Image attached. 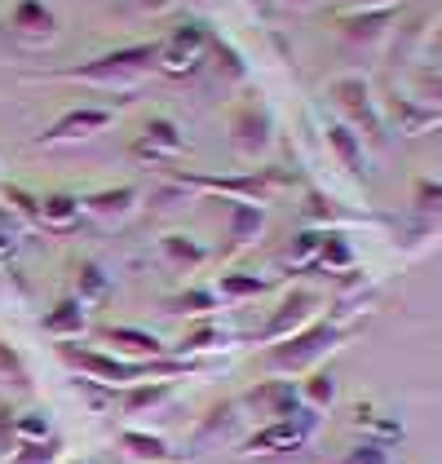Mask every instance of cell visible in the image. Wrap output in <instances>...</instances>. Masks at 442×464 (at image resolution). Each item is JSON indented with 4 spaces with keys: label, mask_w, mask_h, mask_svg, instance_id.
<instances>
[{
    "label": "cell",
    "mask_w": 442,
    "mask_h": 464,
    "mask_svg": "<svg viewBox=\"0 0 442 464\" xmlns=\"http://www.w3.org/2000/svg\"><path fill=\"white\" fill-rule=\"evenodd\" d=\"M150 75H159V40L120 44V49H107V53L89 58V63H75V67H62V72H40L32 80H67V84H89V89L124 93V89H138Z\"/></svg>",
    "instance_id": "6da1fadb"
},
{
    "label": "cell",
    "mask_w": 442,
    "mask_h": 464,
    "mask_svg": "<svg viewBox=\"0 0 442 464\" xmlns=\"http://www.w3.org/2000/svg\"><path fill=\"white\" fill-rule=\"evenodd\" d=\"M345 336H350V327H341L336 319H314L310 327L293 332L288 341L265 345L257 362H261V372H265V376L301 381V376H310L314 367H323V362L345 345Z\"/></svg>",
    "instance_id": "7a4b0ae2"
},
{
    "label": "cell",
    "mask_w": 442,
    "mask_h": 464,
    "mask_svg": "<svg viewBox=\"0 0 442 464\" xmlns=\"http://www.w3.org/2000/svg\"><path fill=\"white\" fill-rule=\"evenodd\" d=\"M226 138H230V150L244 164H257V160L270 155V146H274V115L261 102V93L244 89L239 98H230V107H226Z\"/></svg>",
    "instance_id": "3957f363"
},
{
    "label": "cell",
    "mask_w": 442,
    "mask_h": 464,
    "mask_svg": "<svg viewBox=\"0 0 442 464\" xmlns=\"http://www.w3.org/2000/svg\"><path fill=\"white\" fill-rule=\"evenodd\" d=\"M328 98H332V107L341 111V124H345V129H354L359 138L368 133L371 142L385 138V120H380V111H376L371 84L363 75H336L328 84Z\"/></svg>",
    "instance_id": "277c9868"
},
{
    "label": "cell",
    "mask_w": 442,
    "mask_h": 464,
    "mask_svg": "<svg viewBox=\"0 0 442 464\" xmlns=\"http://www.w3.org/2000/svg\"><path fill=\"white\" fill-rule=\"evenodd\" d=\"M208 40L213 32L195 18L178 23L168 36L159 40V75H173V80H186V75L204 72L208 67Z\"/></svg>",
    "instance_id": "5b68a950"
},
{
    "label": "cell",
    "mask_w": 442,
    "mask_h": 464,
    "mask_svg": "<svg viewBox=\"0 0 442 464\" xmlns=\"http://www.w3.org/2000/svg\"><path fill=\"white\" fill-rule=\"evenodd\" d=\"M168 178L178 181V186H190V190H213V195H226V204L230 199H239V204H270V195H274V186H279V173H270V169H253V173H239V178H217V173H178V169H168Z\"/></svg>",
    "instance_id": "8992f818"
},
{
    "label": "cell",
    "mask_w": 442,
    "mask_h": 464,
    "mask_svg": "<svg viewBox=\"0 0 442 464\" xmlns=\"http://www.w3.org/2000/svg\"><path fill=\"white\" fill-rule=\"evenodd\" d=\"M323 310H328V296H323V292H314V287H288V292L274 301V310L265 314V327H261V345L288 341L293 332L310 327L314 319H323Z\"/></svg>",
    "instance_id": "52a82bcc"
},
{
    "label": "cell",
    "mask_w": 442,
    "mask_h": 464,
    "mask_svg": "<svg viewBox=\"0 0 442 464\" xmlns=\"http://www.w3.org/2000/svg\"><path fill=\"white\" fill-rule=\"evenodd\" d=\"M399 9H341L336 14V36L350 53H376L394 36Z\"/></svg>",
    "instance_id": "ba28073f"
},
{
    "label": "cell",
    "mask_w": 442,
    "mask_h": 464,
    "mask_svg": "<svg viewBox=\"0 0 442 464\" xmlns=\"http://www.w3.org/2000/svg\"><path fill=\"white\" fill-rule=\"evenodd\" d=\"M110 124H115V111L110 107H72L62 111L44 133L36 138V146L44 150H53V146H80V142H93L98 133H107Z\"/></svg>",
    "instance_id": "9c48e42d"
},
{
    "label": "cell",
    "mask_w": 442,
    "mask_h": 464,
    "mask_svg": "<svg viewBox=\"0 0 442 464\" xmlns=\"http://www.w3.org/2000/svg\"><path fill=\"white\" fill-rule=\"evenodd\" d=\"M239 407H244V411H253L261 425H270V420H296V416H305L296 381H283V376H265V381H257L253 390L239 398Z\"/></svg>",
    "instance_id": "30bf717a"
},
{
    "label": "cell",
    "mask_w": 442,
    "mask_h": 464,
    "mask_svg": "<svg viewBox=\"0 0 442 464\" xmlns=\"http://www.w3.org/2000/svg\"><path fill=\"white\" fill-rule=\"evenodd\" d=\"M9 36L27 49H49L58 40V14L44 5V0H14L9 9Z\"/></svg>",
    "instance_id": "8fae6325"
},
{
    "label": "cell",
    "mask_w": 442,
    "mask_h": 464,
    "mask_svg": "<svg viewBox=\"0 0 442 464\" xmlns=\"http://www.w3.org/2000/svg\"><path fill=\"white\" fill-rule=\"evenodd\" d=\"M178 155H186L182 124L168 120V115H150L142 124V133L133 138V160H142V164H173Z\"/></svg>",
    "instance_id": "7c38bea8"
},
{
    "label": "cell",
    "mask_w": 442,
    "mask_h": 464,
    "mask_svg": "<svg viewBox=\"0 0 442 464\" xmlns=\"http://www.w3.org/2000/svg\"><path fill=\"white\" fill-rule=\"evenodd\" d=\"M310 411L296 416V420H270V425H257L244 442V456H283V451H301L305 438H310Z\"/></svg>",
    "instance_id": "4fadbf2b"
},
{
    "label": "cell",
    "mask_w": 442,
    "mask_h": 464,
    "mask_svg": "<svg viewBox=\"0 0 442 464\" xmlns=\"http://www.w3.org/2000/svg\"><path fill=\"white\" fill-rule=\"evenodd\" d=\"M138 204H142V190L138 186H102V190H89V195H80V208L84 217H93V221H102V226H124L129 217L138 213Z\"/></svg>",
    "instance_id": "5bb4252c"
},
{
    "label": "cell",
    "mask_w": 442,
    "mask_h": 464,
    "mask_svg": "<svg viewBox=\"0 0 442 464\" xmlns=\"http://www.w3.org/2000/svg\"><path fill=\"white\" fill-rule=\"evenodd\" d=\"M98 341L107 345L110 354L120 358H138V362H147V358H173L168 354V345L147 332V327H133V323H107L102 332H98Z\"/></svg>",
    "instance_id": "9a60e30c"
},
{
    "label": "cell",
    "mask_w": 442,
    "mask_h": 464,
    "mask_svg": "<svg viewBox=\"0 0 442 464\" xmlns=\"http://www.w3.org/2000/svg\"><path fill=\"white\" fill-rule=\"evenodd\" d=\"M265 221H270V213H265V204H239V199H230L226 204V252H244L253 248L261 235H265Z\"/></svg>",
    "instance_id": "2e32d148"
},
{
    "label": "cell",
    "mask_w": 442,
    "mask_h": 464,
    "mask_svg": "<svg viewBox=\"0 0 442 464\" xmlns=\"http://www.w3.org/2000/svg\"><path fill=\"white\" fill-rule=\"evenodd\" d=\"M239 420H244V407H239V398H221V402H213V407L199 416V425H195V447L230 442V438L239 433Z\"/></svg>",
    "instance_id": "e0dca14e"
},
{
    "label": "cell",
    "mask_w": 442,
    "mask_h": 464,
    "mask_svg": "<svg viewBox=\"0 0 442 464\" xmlns=\"http://www.w3.org/2000/svg\"><path fill=\"white\" fill-rule=\"evenodd\" d=\"M44 336H53V341H80L84 332H89V305H80L75 296H58L49 310H44Z\"/></svg>",
    "instance_id": "ac0fdd59"
},
{
    "label": "cell",
    "mask_w": 442,
    "mask_h": 464,
    "mask_svg": "<svg viewBox=\"0 0 442 464\" xmlns=\"http://www.w3.org/2000/svg\"><path fill=\"white\" fill-rule=\"evenodd\" d=\"M120 451H124V460L129 464H173L178 460V451L159 438V433H150V429H120Z\"/></svg>",
    "instance_id": "d6986e66"
},
{
    "label": "cell",
    "mask_w": 442,
    "mask_h": 464,
    "mask_svg": "<svg viewBox=\"0 0 442 464\" xmlns=\"http://www.w3.org/2000/svg\"><path fill=\"white\" fill-rule=\"evenodd\" d=\"M0 393L5 398H32L36 393V376H32V362L23 358V350L14 341L0 336Z\"/></svg>",
    "instance_id": "ffe728a7"
},
{
    "label": "cell",
    "mask_w": 442,
    "mask_h": 464,
    "mask_svg": "<svg viewBox=\"0 0 442 464\" xmlns=\"http://www.w3.org/2000/svg\"><path fill=\"white\" fill-rule=\"evenodd\" d=\"M159 261L168 270H178V275H190V270H199L208 261V248L195 235H186V230H168V235H159Z\"/></svg>",
    "instance_id": "44dd1931"
},
{
    "label": "cell",
    "mask_w": 442,
    "mask_h": 464,
    "mask_svg": "<svg viewBox=\"0 0 442 464\" xmlns=\"http://www.w3.org/2000/svg\"><path fill=\"white\" fill-rule=\"evenodd\" d=\"M429 23H438L434 9H416V14H403V9H399V23H394V36H389L394 58H420V44L429 36Z\"/></svg>",
    "instance_id": "7402d4cb"
},
{
    "label": "cell",
    "mask_w": 442,
    "mask_h": 464,
    "mask_svg": "<svg viewBox=\"0 0 442 464\" xmlns=\"http://www.w3.org/2000/svg\"><path fill=\"white\" fill-rule=\"evenodd\" d=\"M323 142H328L332 160H336L350 178H359V173L368 169V160H363V138H359L354 129H345L341 120H332L328 129H323Z\"/></svg>",
    "instance_id": "603a6c76"
},
{
    "label": "cell",
    "mask_w": 442,
    "mask_h": 464,
    "mask_svg": "<svg viewBox=\"0 0 442 464\" xmlns=\"http://www.w3.org/2000/svg\"><path fill=\"white\" fill-rule=\"evenodd\" d=\"M389 111H394V124H399L403 138H420V133H429V129L442 124V111H429L425 102H416L411 93H394Z\"/></svg>",
    "instance_id": "cb8c5ba5"
},
{
    "label": "cell",
    "mask_w": 442,
    "mask_h": 464,
    "mask_svg": "<svg viewBox=\"0 0 442 464\" xmlns=\"http://www.w3.org/2000/svg\"><path fill=\"white\" fill-rule=\"evenodd\" d=\"M230 345V336L221 332L217 323H195L190 332L178 336V345H168V354L173 358H195V362H204V354H213V350H226Z\"/></svg>",
    "instance_id": "d4e9b609"
},
{
    "label": "cell",
    "mask_w": 442,
    "mask_h": 464,
    "mask_svg": "<svg viewBox=\"0 0 442 464\" xmlns=\"http://www.w3.org/2000/svg\"><path fill=\"white\" fill-rule=\"evenodd\" d=\"M354 429H363V438H368V442H380V447H389V442L403 438V420L389 416V411H380L376 402H359V407H354Z\"/></svg>",
    "instance_id": "484cf974"
},
{
    "label": "cell",
    "mask_w": 442,
    "mask_h": 464,
    "mask_svg": "<svg viewBox=\"0 0 442 464\" xmlns=\"http://www.w3.org/2000/svg\"><path fill=\"white\" fill-rule=\"evenodd\" d=\"M168 398H173V381H142V385L120 390V411L124 416H147L155 407H164Z\"/></svg>",
    "instance_id": "4316f807"
},
{
    "label": "cell",
    "mask_w": 442,
    "mask_h": 464,
    "mask_svg": "<svg viewBox=\"0 0 442 464\" xmlns=\"http://www.w3.org/2000/svg\"><path fill=\"white\" fill-rule=\"evenodd\" d=\"M80 217H84V208H80V195H72V190H49V195H40V226H49V230H72Z\"/></svg>",
    "instance_id": "83f0119b"
},
{
    "label": "cell",
    "mask_w": 442,
    "mask_h": 464,
    "mask_svg": "<svg viewBox=\"0 0 442 464\" xmlns=\"http://www.w3.org/2000/svg\"><path fill=\"white\" fill-rule=\"evenodd\" d=\"M72 279H75V301L80 305H93V301H107V292H110V275L98 266V261H89V256H80L72 266Z\"/></svg>",
    "instance_id": "f1b7e54d"
},
{
    "label": "cell",
    "mask_w": 442,
    "mask_h": 464,
    "mask_svg": "<svg viewBox=\"0 0 442 464\" xmlns=\"http://www.w3.org/2000/svg\"><path fill=\"white\" fill-rule=\"evenodd\" d=\"M265 287H270V279H265V275H248V270H226V275H217L213 292H217V301H226V305H239V301H253V296H261Z\"/></svg>",
    "instance_id": "f546056e"
},
{
    "label": "cell",
    "mask_w": 442,
    "mask_h": 464,
    "mask_svg": "<svg viewBox=\"0 0 442 464\" xmlns=\"http://www.w3.org/2000/svg\"><path fill=\"white\" fill-rule=\"evenodd\" d=\"M296 390H301V407L305 411H328L336 402V376L328 367H314L305 381H296Z\"/></svg>",
    "instance_id": "4dcf8cb0"
},
{
    "label": "cell",
    "mask_w": 442,
    "mask_h": 464,
    "mask_svg": "<svg viewBox=\"0 0 442 464\" xmlns=\"http://www.w3.org/2000/svg\"><path fill=\"white\" fill-rule=\"evenodd\" d=\"M208 58H213V72L226 80V84H248V63H244V53L230 44V40H208Z\"/></svg>",
    "instance_id": "1f68e13d"
},
{
    "label": "cell",
    "mask_w": 442,
    "mask_h": 464,
    "mask_svg": "<svg viewBox=\"0 0 442 464\" xmlns=\"http://www.w3.org/2000/svg\"><path fill=\"white\" fill-rule=\"evenodd\" d=\"M314 270H328V275H354V244H350L341 230H328Z\"/></svg>",
    "instance_id": "d6a6232c"
},
{
    "label": "cell",
    "mask_w": 442,
    "mask_h": 464,
    "mask_svg": "<svg viewBox=\"0 0 442 464\" xmlns=\"http://www.w3.org/2000/svg\"><path fill=\"white\" fill-rule=\"evenodd\" d=\"M407 204H411V213L420 217V221H434V217H442V178H416V181H411Z\"/></svg>",
    "instance_id": "836d02e7"
},
{
    "label": "cell",
    "mask_w": 442,
    "mask_h": 464,
    "mask_svg": "<svg viewBox=\"0 0 442 464\" xmlns=\"http://www.w3.org/2000/svg\"><path fill=\"white\" fill-rule=\"evenodd\" d=\"M217 305L221 301H217V292H213V287H186V292H178V296H168V301H164V310H168V314H195V319H199V314H213Z\"/></svg>",
    "instance_id": "e575fe53"
},
{
    "label": "cell",
    "mask_w": 442,
    "mask_h": 464,
    "mask_svg": "<svg viewBox=\"0 0 442 464\" xmlns=\"http://www.w3.org/2000/svg\"><path fill=\"white\" fill-rule=\"evenodd\" d=\"M341 208H336V199H328L323 190H310L305 195V221H314V230H336V221H341Z\"/></svg>",
    "instance_id": "d590c367"
},
{
    "label": "cell",
    "mask_w": 442,
    "mask_h": 464,
    "mask_svg": "<svg viewBox=\"0 0 442 464\" xmlns=\"http://www.w3.org/2000/svg\"><path fill=\"white\" fill-rule=\"evenodd\" d=\"M323 239H328V230H301L296 235V244H293V252H288V266L293 270H305V266H314L319 261V248H323Z\"/></svg>",
    "instance_id": "8d00e7d4"
},
{
    "label": "cell",
    "mask_w": 442,
    "mask_h": 464,
    "mask_svg": "<svg viewBox=\"0 0 442 464\" xmlns=\"http://www.w3.org/2000/svg\"><path fill=\"white\" fill-rule=\"evenodd\" d=\"M49 438H58L53 433V420H49V411H18V442H49Z\"/></svg>",
    "instance_id": "74e56055"
},
{
    "label": "cell",
    "mask_w": 442,
    "mask_h": 464,
    "mask_svg": "<svg viewBox=\"0 0 442 464\" xmlns=\"http://www.w3.org/2000/svg\"><path fill=\"white\" fill-rule=\"evenodd\" d=\"M0 204H9L14 213L23 217V221H32V226H40V195H32V190H23V186L5 181V190H0Z\"/></svg>",
    "instance_id": "f35d334b"
},
{
    "label": "cell",
    "mask_w": 442,
    "mask_h": 464,
    "mask_svg": "<svg viewBox=\"0 0 442 464\" xmlns=\"http://www.w3.org/2000/svg\"><path fill=\"white\" fill-rule=\"evenodd\" d=\"M411 98H416V102H425L429 111H442V72L420 67V72L411 75Z\"/></svg>",
    "instance_id": "ab89813d"
},
{
    "label": "cell",
    "mask_w": 442,
    "mask_h": 464,
    "mask_svg": "<svg viewBox=\"0 0 442 464\" xmlns=\"http://www.w3.org/2000/svg\"><path fill=\"white\" fill-rule=\"evenodd\" d=\"M58 438H49V442H18V451L9 456L5 464H58Z\"/></svg>",
    "instance_id": "60d3db41"
},
{
    "label": "cell",
    "mask_w": 442,
    "mask_h": 464,
    "mask_svg": "<svg viewBox=\"0 0 442 464\" xmlns=\"http://www.w3.org/2000/svg\"><path fill=\"white\" fill-rule=\"evenodd\" d=\"M18 451V411L14 402H0V464Z\"/></svg>",
    "instance_id": "b9f144b4"
},
{
    "label": "cell",
    "mask_w": 442,
    "mask_h": 464,
    "mask_svg": "<svg viewBox=\"0 0 442 464\" xmlns=\"http://www.w3.org/2000/svg\"><path fill=\"white\" fill-rule=\"evenodd\" d=\"M23 217L14 213L9 204H0V256H9V252L18 248V239H23Z\"/></svg>",
    "instance_id": "7bdbcfd3"
},
{
    "label": "cell",
    "mask_w": 442,
    "mask_h": 464,
    "mask_svg": "<svg viewBox=\"0 0 442 464\" xmlns=\"http://www.w3.org/2000/svg\"><path fill=\"white\" fill-rule=\"evenodd\" d=\"M336 464H389V456H385L380 442H368V438H363V442H354Z\"/></svg>",
    "instance_id": "ee69618b"
},
{
    "label": "cell",
    "mask_w": 442,
    "mask_h": 464,
    "mask_svg": "<svg viewBox=\"0 0 442 464\" xmlns=\"http://www.w3.org/2000/svg\"><path fill=\"white\" fill-rule=\"evenodd\" d=\"M420 63H425L429 72H442V23L429 27V36H425V44H420Z\"/></svg>",
    "instance_id": "f6af8a7d"
},
{
    "label": "cell",
    "mask_w": 442,
    "mask_h": 464,
    "mask_svg": "<svg viewBox=\"0 0 442 464\" xmlns=\"http://www.w3.org/2000/svg\"><path fill=\"white\" fill-rule=\"evenodd\" d=\"M129 5H133L138 14H150V18H159V14H168V9H173L178 0H129Z\"/></svg>",
    "instance_id": "bcb514c9"
},
{
    "label": "cell",
    "mask_w": 442,
    "mask_h": 464,
    "mask_svg": "<svg viewBox=\"0 0 442 464\" xmlns=\"http://www.w3.org/2000/svg\"><path fill=\"white\" fill-rule=\"evenodd\" d=\"M345 9H403V0H345Z\"/></svg>",
    "instance_id": "7dc6e473"
},
{
    "label": "cell",
    "mask_w": 442,
    "mask_h": 464,
    "mask_svg": "<svg viewBox=\"0 0 442 464\" xmlns=\"http://www.w3.org/2000/svg\"><path fill=\"white\" fill-rule=\"evenodd\" d=\"M274 5H288V9H314L319 0H274Z\"/></svg>",
    "instance_id": "c3c4849f"
},
{
    "label": "cell",
    "mask_w": 442,
    "mask_h": 464,
    "mask_svg": "<svg viewBox=\"0 0 442 464\" xmlns=\"http://www.w3.org/2000/svg\"><path fill=\"white\" fill-rule=\"evenodd\" d=\"M248 5H253L257 14H270V9H274V0H248Z\"/></svg>",
    "instance_id": "681fc988"
},
{
    "label": "cell",
    "mask_w": 442,
    "mask_h": 464,
    "mask_svg": "<svg viewBox=\"0 0 442 464\" xmlns=\"http://www.w3.org/2000/svg\"><path fill=\"white\" fill-rule=\"evenodd\" d=\"M0 190H5V169H0Z\"/></svg>",
    "instance_id": "f907efd6"
},
{
    "label": "cell",
    "mask_w": 442,
    "mask_h": 464,
    "mask_svg": "<svg viewBox=\"0 0 442 464\" xmlns=\"http://www.w3.org/2000/svg\"><path fill=\"white\" fill-rule=\"evenodd\" d=\"M67 464H89V460H67Z\"/></svg>",
    "instance_id": "816d5d0a"
}]
</instances>
